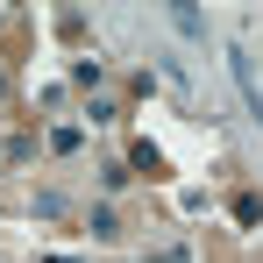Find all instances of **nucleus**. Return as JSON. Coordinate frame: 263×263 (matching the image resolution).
<instances>
[{"label": "nucleus", "mask_w": 263, "mask_h": 263, "mask_svg": "<svg viewBox=\"0 0 263 263\" xmlns=\"http://www.w3.org/2000/svg\"><path fill=\"white\" fill-rule=\"evenodd\" d=\"M228 64H235V79H242V100H249V114L263 121V86H256V71H249V50H228Z\"/></svg>", "instance_id": "1"}]
</instances>
